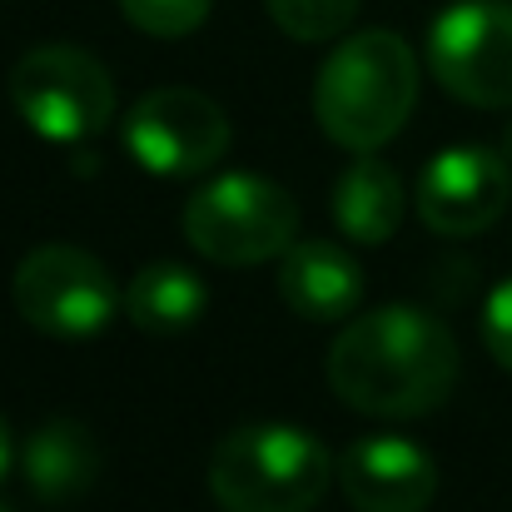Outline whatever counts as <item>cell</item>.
Instances as JSON below:
<instances>
[{
	"label": "cell",
	"instance_id": "6da1fadb",
	"mask_svg": "<svg viewBox=\"0 0 512 512\" xmlns=\"http://www.w3.org/2000/svg\"><path fill=\"white\" fill-rule=\"evenodd\" d=\"M324 368L348 408L373 418H418L448 403L458 383V343L428 309L383 304L343 329Z\"/></svg>",
	"mask_w": 512,
	"mask_h": 512
},
{
	"label": "cell",
	"instance_id": "7a4b0ae2",
	"mask_svg": "<svg viewBox=\"0 0 512 512\" xmlns=\"http://www.w3.org/2000/svg\"><path fill=\"white\" fill-rule=\"evenodd\" d=\"M413 100L418 60L393 30H358L339 40L314 80L319 130L353 155H373L378 145H388L408 125Z\"/></svg>",
	"mask_w": 512,
	"mask_h": 512
},
{
	"label": "cell",
	"instance_id": "3957f363",
	"mask_svg": "<svg viewBox=\"0 0 512 512\" xmlns=\"http://www.w3.org/2000/svg\"><path fill=\"white\" fill-rule=\"evenodd\" d=\"M339 458L324 438L294 423H239L209 458V493L224 512H314Z\"/></svg>",
	"mask_w": 512,
	"mask_h": 512
},
{
	"label": "cell",
	"instance_id": "277c9868",
	"mask_svg": "<svg viewBox=\"0 0 512 512\" xmlns=\"http://www.w3.org/2000/svg\"><path fill=\"white\" fill-rule=\"evenodd\" d=\"M294 229H299V204L269 174H219L199 184L184 204V239L194 244V254L224 269L279 259L294 244Z\"/></svg>",
	"mask_w": 512,
	"mask_h": 512
},
{
	"label": "cell",
	"instance_id": "5b68a950",
	"mask_svg": "<svg viewBox=\"0 0 512 512\" xmlns=\"http://www.w3.org/2000/svg\"><path fill=\"white\" fill-rule=\"evenodd\" d=\"M10 105L40 140L80 145L115 120V80L80 45H35L10 70Z\"/></svg>",
	"mask_w": 512,
	"mask_h": 512
},
{
	"label": "cell",
	"instance_id": "8992f818",
	"mask_svg": "<svg viewBox=\"0 0 512 512\" xmlns=\"http://www.w3.org/2000/svg\"><path fill=\"white\" fill-rule=\"evenodd\" d=\"M10 299L20 319L45 339H95L115 309H125V294L115 289L110 269L75 244H40L30 249L10 274Z\"/></svg>",
	"mask_w": 512,
	"mask_h": 512
},
{
	"label": "cell",
	"instance_id": "52a82bcc",
	"mask_svg": "<svg viewBox=\"0 0 512 512\" xmlns=\"http://www.w3.org/2000/svg\"><path fill=\"white\" fill-rule=\"evenodd\" d=\"M433 80L478 110L512 105V5L508 0H458L428 30Z\"/></svg>",
	"mask_w": 512,
	"mask_h": 512
},
{
	"label": "cell",
	"instance_id": "ba28073f",
	"mask_svg": "<svg viewBox=\"0 0 512 512\" xmlns=\"http://www.w3.org/2000/svg\"><path fill=\"white\" fill-rule=\"evenodd\" d=\"M224 150H229V115L189 85L150 90L125 115V155L145 174L194 179L209 165H219Z\"/></svg>",
	"mask_w": 512,
	"mask_h": 512
},
{
	"label": "cell",
	"instance_id": "9c48e42d",
	"mask_svg": "<svg viewBox=\"0 0 512 512\" xmlns=\"http://www.w3.org/2000/svg\"><path fill=\"white\" fill-rule=\"evenodd\" d=\"M413 204L433 234H448V239L483 234L512 204L508 160L488 145H453V150L433 155L428 170L418 174Z\"/></svg>",
	"mask_w": 512,
	"mask_h": 512
},
{
	"label": "cell",
	"instance_id": "30bf717a",
	"mask_svg": "<svg viewBox=\"0 0 512 512\" xmlns=\"http://www.w3.org/2000/svg\"><path fill=\"white\" fill-rule=\"evenodd\" d=\"M339 488L353 512H428L438 493V463L428 448L398 433L358 438L339 458Z\"/></svg>",
	"mask_w": 512,
	"mask_h": 512
},
{
	"label": "cell",
	"instance_id": "8fae6325",
	"mask_svg": "<svg viewBox=\"0 0 512 512\" xmlns=\"http://www.w3.org/2000/svg\"><path fill=\"white\" fill-rule=\"evenodd\" d=\"M279 294L294 314L334 324L363 304V269L348 249L329 239H299L279 254Z\"/></svg>",
	"mask_w": 512,
	"mask_h": 512
},
{
	"label": "cell",
	"instance_id": "7c38bea8",
	"mask_svg": "<svg viewBox=\"0 0 512 512\" xmlns=\"http://www.w3.org/2000/svg\"><path fill=\"white\" fill-rule=\"evenodd\" d=\"M20 468H25V483H30V493H35L40 503L65 508V503H75V498L95 483V473H100V443L90 438L85 423H75V418H50V423H40L35 438L25 443Z\"/></svg>",
	"mask_w": 512,
	"mask_h": 512
},
{
	"label": "cell",
	"instance_id": "4fadbf2b",
	"mask_svg": "<svg viewBox=\"0 0 512 512\" xmlns=\"http://www.w3.org/2000/svg\"><path fill=\"white\" fill-rule=\"evenodd\" d=\"M334 224L343 229V239L353 244H388L403 224L408 194L393 165H383L378 155H358L334 184Z\"/></svg>",
	"mask_w": 512,
	"mask_h": 512
},
{
	"label": "cell",
	"instance_id": "5bb4252c",
	"mask_svg": "<svg viewBox=\"0 0 512 512\" xmlns=\"http://www.w3.org/2000/svg\"><path fill=\"white\" fill-rule=\"evenodd\" d=\"M209 304V289L204 279L189 269V264H174V259H155L145 264L130 289H125V314L140 334L150 339H170V334H184L189 324H199Z\"/></svg>",
	"mask_w": 512,
	"mask_h": 512
},
{
	"label": "cell",
	"instance_id": "9a60e30c",
	"mask_svg": "<svg viewBox=\"0 0 512 512\" xmlns=\"http://www.w3.org/2000/svg\"><path fill=\"white\" fill-rule=\"evenodd\" d=\"M264 5H269V15H274V25L284 35L314 45V40L343 35L353 25V15H358L363 0H264Z\"/></svg>",
	"mask_w": 512,
	"mask_h": 512
},
{
	"label": "cell",
	"instance_id": "2e32d148",
	"mask_svg": "<svg viewBox=\"0 0 512 512\" xmlns=\"http://www.w3.org/2000/svg\"><path fill=\"white\" fill-rule=\"evenodd\" d=\"M120 10L135 30H145L155 40H179L209 20L214 0H120Z\"/></svg>",
	"mask_w": 512,
	"mask_h": 512
},
{
	"label": "cell",
	"instance_id": "e0dca14e",
	"mask_svg": "<svg viewBox=\"0 0 512 512\" xmlns=\"http://www.w3.org/2000/svg\"><path fill=\"white\" fill-rule=\"evenodd\" d=\"M483 343H488V353L512 373V279H503V284L488 294V304H483Z\"/></svg>",
	"mask_w": 512,
	"mask_h": 512
},
{
	"label": "cell",
	"instance_id": "ac0fdd59",
	"mask_svg": "<svg viewBox=\"0 0 512 512\" xmlns=\"http://www.w3.org/2000/svg\"><path fill=\"white\" fill-rule=\"evenodd\" d=\"M10 473V428H5V418H0V478Z\"/></svg>",
	"mask_w": 512,
	"mask_h": 512
},
{
	"label": "cell",
	"instance_id": "d6986e66",
	"mask_svg": "<svg viewBox=\"0 0 512 512\" xmlns=\"http://www.w3.org/2000/svg\"><path fill=\"white\" fill-rule=\"evenodd\" d=\"M0 512H10V508H5V503H0Z\"/></svg>",
	"mask_w": 512,
	"mask_h": 512
}]
</instances>
